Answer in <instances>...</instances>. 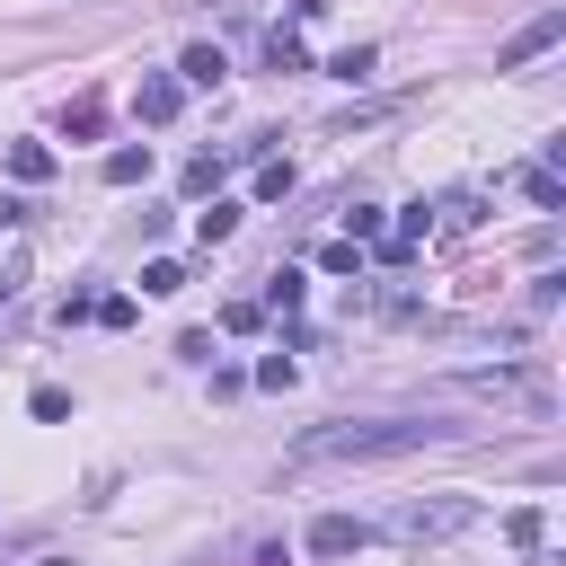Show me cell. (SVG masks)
<instances>
[{
	"instance_id": "1",
	"label": "cell",
	"mask_w": 566,
	"mask_h": 566,
	"mask_svg": "<svg viewBox=\"0 0 566 566\" xmlns=\"http://www.w3.org/2000/svg\"><path fill=\"white\" fill-rule=\"evenodd\" d=\"M424 442H451V424L363 416V424H310V433L292 442V460H398V451H424Z\"/></svg>"
},
{
	"instance_id": "2",
	"label": "cell",
	"mask_w": 566,
	"mask_h": 566,
	"mask_svg": "<svg viewBox=\"0 0 566 566\" xmlns=\"http://www.w3.org/2000/svg\"><path fill=\"white\" fill-rule=\"evenodd\" d=\"M460 398H486V407H513V416H548L557 407V380L539 363H495V371H460L451 380Z\"/></svg>"
},
{
	"instance_id": "3",
	"label": "cell",
	"mask_w": 566,
	"mask_h": 566,
	"mask_svg": "<svg viewBox=\"0 0 566 566\" xmlns=\"http://www.w3.org/2000/svg\"><path fill=\"white\" fill-rule=\"evenodd\" d=\"M478 522V504L469 495H416V504H398L389 513V531L398 539H451V531H469Z\"/></svg>"
},
{
	"instance_id": "4",
	"label": "cell",
	"mask_w": 566,
	"mask_h": 566,
	"mask_svg": "<svg viewBox=\"0 0 566 566\" xmlns=\"http://www.w3.org/2000/svg\"><path fill=\"white\" fill-rule=\"evenodd\" d=\"M566 44V9H539L531 27H513L504 44H495V71H522V62H539V53H557Z\"/></svg>"
},
{
	"instance_id": "5",
	"label": "cell",
	"mask_w": 566,
	"mask_h": 566,
	"mask_svg": "<svg viewBox=\"0 0 566 566\" xmlns=\"http://www.w3.org/2000/svg\"><path fill=\"white\" fill-rule=\"evenodd\" d=\"M478 221H486V195H478V186H460V195L424 203V239H469Z\"/></svg>"
},
{
	"instance_id": "6",
	"label": "cell",
	"mask_w": 566,
	"mask_h": 566,
	"mask_svg": "<svg viewBox=\"0 0 566 566\" xmlns=\"http://www.w3.org/2000/svg\"><path fill=\"white\" fill-rule=\"evenodd\" d=\"M177 106H186V80H168V71H142V88H133V115H142V124H177Z\"/></svg>"
},
{
	"instance_id": "7",
	"label": "cell",
	"mask_w": 566,
	"mask_h": 566,
	"mask_svg": "<svg viewBox=\"0 0 566 566\" xmlns=\"http://www.w3.org/2000/svg\"><path fill=\"white\" fill-rule=\"evenodd\" d=\"M363 539H371V531H363L354 513H318V522H310V557H354Z\"/></svg>"
},
{
	"instance_id": "8",
	"label": "cell",
	"mask_w": 566,
	"mask_h": 566,
	"mask_svg": "<svg viewBox=\"0 0 566 566\" xmlns=\"http://www.w3.org/2000/svg\"><path fill=\"white\" fill-rule=\"evenodd\" d=\"M221 71H230V62H221V44H186V62H177V80H186V88H221Z\"/></svg>"
},
{
	"instance_id": "9",
	"label": "cell",
	"mask_w": 566,
	"mask_h": 566,
	"mask_svg": "<svg viewBox=\"0 0 566 566\" xmlns=\"http://www.w3.org/2000/svg\"><path fill=\"white\" fill-rule=\"evenodd\" d=\"M9 177H18V186H44V177H53V150H44V142H9Z\"/></svg>"
},
{
	"instance_id": "10",
	"label": "cell",
	"mask_w": 566,
	"mask_h": 566,
	"mask_svg": "<svg viewBox=\"0 0 566 566\" xmlns=\"http://www.w3.org/2000/svg\"><path fill=\"white\" fill-rule=\"evenodd\" d=\"M150 177V142H124V150H106V186H142Z\"/></svg>"
},
{
	"instance_id": "11",
	"label": "cell",
	"mask_w": 566,
	"mask_h": 566,
	"mask_svg": "<svg viewBox=\"0 0 566 566\" xmlns=\"http://www.w3.org/2000/svg\"><path fill=\"white\" fill-rule=\"evenodd\" d=\"M265 71H310V53H301L292 27H265Z\"/></svg>"
},
{
	"instance_id": "12",
	"label": "cell",
	"mask_w": 566,
	"mask_h": 566,
	"mask_svg": "<svg viewBox=\"0 0 566 566\" xmlns=\"http://www.w3.org/2000/svg\"><path fill=\"white\" fill-rule=\"evenodd\" d=\"M230 230H239V203H221V195H212V203L195 212V239H203V248H221Z\"/></svg>"
},
{
	"instance_id": "13",
	"label": "cell",
	"mask_w": 566,
	"mask_h": 566,
	"mask_svg": "<svg viewBox=\"0 0 566 566\" xmlns=\"http://www.w3.org/2000/svg\"><path fill=\"white\" fill-rule=\"evenodd\" d=\"M504 539H513V548H539V539H548V513H539V504H513V513H504Z\"/></svg>"
},
{
	"instance_id": "14",
	"label": "cell",
	"mask_w": 566,
	"mask_h": 566,
	"mask_svg": "<svg viewBox=\"0 0 566 566\" xmlns=\"http://www.w3.org/2000/svg\"><path fill=\"white\" fill-rule=\"evenodd\" d=\"M221 177H230V150H221V159H212V150H203V159H186V195H212Z\"/></svg>"
},
{
	"instance_id": "15",
	"label": "cell",
	"mask_w": 566,
	"mask_h": 566,
	"mask_svg": "<svg viewBox=\"0 0 566 566\" xmlns=\"http://www.w3.org/2000/svg\"><path fill=\"white\" fill-rule=\"evenodd\" d=\"M522 186H531V203H539V212H557V203H566V186H557V168H548V159H539V168H522Z\"/></svg>"
},
{
	"instance_id": "16",
	"label": "cell",
	"mask_w": 566,
	"mask_h": 566,
	"mask_svg": "<svg viewBox=\"0 0 566 566\" xmlns=\"http://www.w3.org/2000/svg\"><path fill=\"white\" fill-rule=\"evenodd\" d=\"M142 292H159V301L186 292V265H177V256H150V265H142Z\"/></svg>"
},
{
	"instance_id": "17",
	"label": "cell",
	"mask_w": 566,
	"mask_h": 566,
	"mask_svg": "<svg viewBox=\"0 0 566 566\" xmlns=\"http://www.w3.org/2000/svg\"><path fill=\"white\" fill-rule=\"evenodd\" d=\"M97 124H106V106H97V97H80V106L62 115V133H71V142H97Z\"/></svg>"
},
{
	"instance_id": "18",
	"label": "cell",
	"mask_w": 566,
	"mask_h": 566,
	"mask_svg": "<svg viewBox=\"0 0 566 566\" xmlns=\"http://www.w3.org/2000/svg\"><path fill=\"white\" fill-rule=\"evenodd\" d=\"M380 230H389V221H380V203H354V212H345V239H354V248H371Z\"/></svg>"
},
{
	"instance_id": "19",
	"label": "cell",
	"mask_w": 566,
	"mask_h": 566,
	"mask_svg": "<svg viewBox=\"0 0 566 566\" xmlns=\"http://www.w3.org/2000/svg\"><path fill=\"white\" fill-rule=\"evenodd\" d=\"M256 195L283 203V195H292V159H265V168H256Z\"/></svg>"
},
{
	"instance_id": "20",
	"label": "cell",
	"mask_w": 566,
	"mask_h": 566,
	"mask_svg": "<svg viewBox=\"0 0 566 566\" xmlns=\"http://www.w3.org/2000/svg\"><path fill=\"white\" fill-rule=\"evenodd\" d=\"M265 310H301V274H292V265L265 274Z\"/></svg>"
},
{
	"instance_id": "21",
	"label": "cell",
	"mask_w": 566,
	"mask_h": 566,
	"mask_svg": "<svg viewBox=\"0 0 566 566\" xmlns=\"http://www.w3.org/2000/svg\"><path fill=\"white\" fill-rule=\"evenodd\" d=\"M221 327H230V336H256V327H265V301H230Z\"/></svg>"
},
{
	"instance_id": "22",
	"label": "cell",
	"mask_w": 566,
	"mask_h": 566,
	"mask_svg": "<svg viewBox=\"0 0 566 566\" xmlns=\"http://www.w3.org/2000/svg\"><path fill=\"white\" fill-rule=\"evenodd\" d=\"M327 71H336V80H371V44H345Z\"/></svg>"
},
{
	"instance_id": "23",
	"label": "cell",
	"mask_w": 566,
	"mask_h": 566,
	"mask_svg": "<svg viewBox=\"0 0 566 566\" xmlns=\"http://www.w3.org/2000/svg\"><path fill=\"white\" fill-rule=\"evenodd\" d=\"M318 265H327V274H354V265H363V248H354V239H327V248H318Z\"/></svg>"
},
{
	"instance_id": "24",
	"label": "cell",
	"mask_w": 566,
	"mask_h": 566,
	"mask_svg": "<svg viewBox=\"0 0 566 566\" xmlns=\"http://www.w3.org/2000/svg\"><path fill=\"white\" fill-rule=\"evenodd\" d=\"M88 318H97V327H133V301H124V292H106V301H97Z\"/></svg>"
},
{
	"instance_id": "25",
	"label": "cell",
	"mask_w": 566,
	"mask_h": 566,
	"mask_svg": "<svg viewBox=\"0 0 566 566\" xmlns=\"http://www.w3.org/2000/svg\"><path fill=\"white\" fill-rule=\"evenodd\" d=\"M18 221H27V203H18V195H0V230H18Z\"/></svg>"
},
{
	"instance_id": "26",
	"label": "cell",
	"mask_w": 566,
	"mask_h": 566,
	"mask_svg": "<svg viewBox=\"0 0 566 566\" xmlns=\"http://www.w3.org/2000/svg\"><path fill=\"white\" fill-rule=\"evenodd\" d=\"M256 566H292V557H283V548H256Z\"/></svg>"
}]
</instances>
